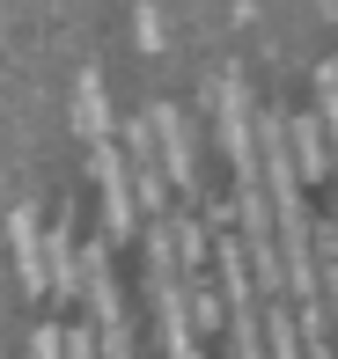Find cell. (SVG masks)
Masks as SVG:
<instances>
[{"label": "cell", "instance_id": "6da1fadb", "mask_svg": "<svg viewBox=\"0 0 338 359\" xmlns=\"http://www.w3.org/2000/svg\"><path fill=\"white\" fill-rule=\"evenodd\" d=\"M74 125H82V140L118 133V125H110V103H103V81H96V74H82V88H74Z\"/></svg>", "mask_w": 338, "mask_h": 359}, {"label": "cell", "instance_id": "7a4b0ae2", "mask_svg": "<svg viewBox=\"0 0 338 359\" xmlns=\"http://www.w3.org/2000/svg\"><path fill=\"white\" fill-rule=\"evenodd\" d=\"M140 44H148V52H162V44H169V29H162V8H140Z\"/></svg>", "mask_w": 338, "mask_h": 359}]
</instances>
